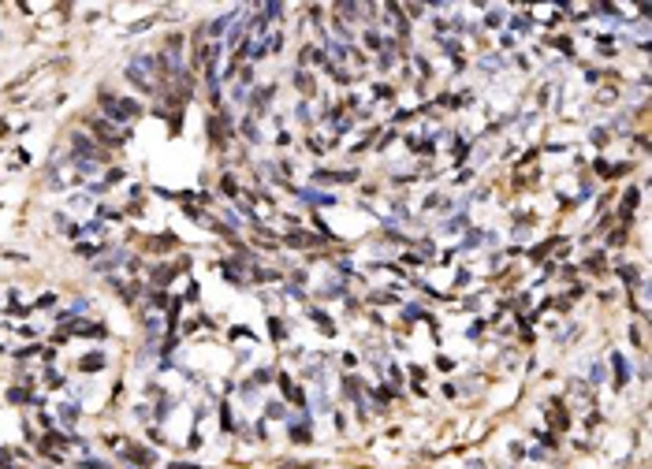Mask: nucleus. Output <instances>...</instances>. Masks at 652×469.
Returning a JSON list of instances; mask_svg holds the SVG:
<instances>
[{"mask_svg":"<svg viewBox=\"0 0 652 469\" xmlns=\"http://www.w3.org/2000/svg\"><path fill=\"white\" fill-rule=\"evenodd\" d=\"M101 365H104V358H101V354H90V358L82 361V368H86V372H97Z\"/></svg>","mask_w":652,"mask_h":469,"instance_id":"nucleus-1","label":"nucleus"}]
</instances>
